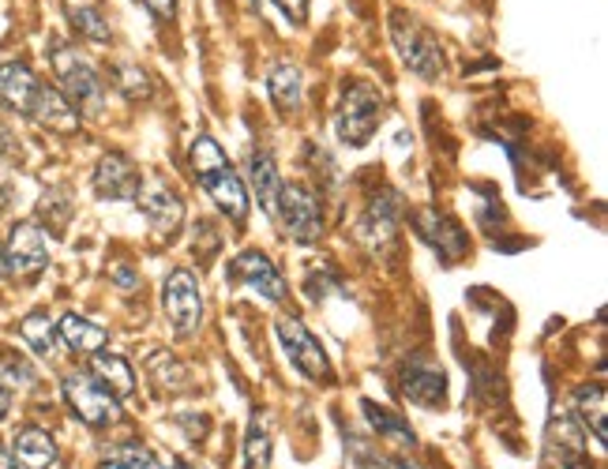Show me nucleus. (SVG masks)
Returning a JSON list of instances; mask_svg holds the SVG:
<instances>
[{
	"label": "nucleus",
	"mask_w": 608,
	"mask_h": 469,
	"mask_svg": "<svg viewBox=\"0 0 608 469\" xmlns=\"http://www.w3.org/2000/svg\"><path fill=\"white\" fill-rule=\"evenodd\" d=\"M188 162H191V173H196L199 188L214 199V207H219L222 214H229L233 222H245L248 218V184L229 165L226 150L214 144L211 136H199L196 144H191Z\"/></svg>",
	"instance_id": "1"
},
{
	"label": "nucleus",
	"mask_w": 608,
	"mask_h": 469,
	"mask_svg": "<svg viewBox=\"0 0 608 469\" xmlns=\"http://www.w3.org/2000/svg\"><path fill=\"white\" fill-rule=\"evenodd\" d=\"M49 64H53V72H57V90L69 98L79 116L102 113L106 83L95 64H90L76 46H69V41H53V46H49Z\"/></svg>",
	"instance_id": "2"
},
{
	"label": "nucleus",
	"mask_w": 608,
	"mask_h": 469,
	"mask_svg": "<svg viewBox=\"0 0 608 469\" xmlns=\"http://www.w3.org/2000/svg\"><path fill=\"white\" fill-rule=\"evenodd\" d=\"M390 41H395V49H398V61L418 75V79L424 83L444 79V72H447L444 41L432 35L418 15L390 12Z\"/></svg>",
	"instance_id": "3"
},
{
	"label": "nucleus",
	"mask_w": 608,
	"mask_h": 469,
	"mask_svg": "<svg viewBox=\"0 0 608 469\" xmlns=\"http://www.w3.org/2000/svg\"><path fill=\"white\" fill-rule=\"evenodd\" d=\"M383 121V95L372 83H353L346 87L343 106H338L335 116V132L346 147H364L372 136H376Z\"/></svg>",
	"instance_id": "4"
},
{
	"label": "nucleus",
	"mask_w": 608,
	"mask_h": 469,
	"mask_svg": "<svg viewBox=\"0 0 608 469\" xmlns=\"http://www.w3.org/2000/svg\"><path fill=\"white\" fill-rule=\"evenodd\" d=\"M271 214L278 218L282 230H286L294 240H301V245L320 240V233H323L320 199H315L312 192L305 188V184H286V181H282L278 196H274Z\"/></svg>",
	"instance_id": "5"
},
{
	"label": "nucleus",
	"mask_w": 608,
	"mask_h": 469,
	"mask_svg": "<svg viewBox=\"0 0 608 469\" xmlns=\"http://www.w3.org/2000/svg\"><path fill=\"white\" fill-rule=\"evenodd\" d=\"M61 391L72 414H76L83 424H90V429H106V424H113L116 417H121V398H113L90 372H69Z\"/></svg>",
	"instance_id": "6"
},
{
	"label": "nucleus",
	"mask_w": 608,
	"mask_h": 469,
	"mask_svg": "<svg viewBox=\"0 0 608 469\" xmlns=\"http://www.w3.org/2000/svg\"><path fill=\"white\" fill-rule=\"evenodd\" d=\"M162 305H165V320L177 331V338H188V334L199 331V323H203V293H199V279L188 267H177L165 279Z\"/></svg>",
	"instance_id": "7"
},
{
	"label": "nucleus",
	"mask_w": 608,
	"mask_h": 469,
	"mask_svg": "<svg viewBox=\"0 0 608 469\" xmlns=\"http://www.w3.org/2000/svg\"><path fill=\"white\" fill-rule=\"evenodd\" d=\"M274 331H278L282 338V349H286V357L294 361L308 380L315 383H331V361L327 354H323L320 338H315L308 326L297 320V316H282L278 323H274Z\"/></svg>",
	"instance_id": "8"
},
{
	"label": "nucleus",
	"mask_w": 608,
	"mask_h": 469,
	"mask_svg": "<svg viewBox=\"0 0 608 469\" xmlns=\"http://www.w3.org/2000/svg\"><path fill=\"white\" fill-rule=\"evenodd\" d=\"M8 271L20 279H35L49 267V240L38 222H15L8 237Z\"/></svg>",
	"instance_id": "9"
},
{
	"label": "nucleus",
	"mask_w": 608,
	"mask_h": 469,
	"mask_svg": "<svg viewBox=\"0 0 608 469\" xmlns=\"http://www.w3.org/2000/svg\"><path fill=\"white\" fill-rule=\"evenodd\" d=\"M395 230H398V196L395 192H383V196L369 203V211H364L353 233L369 252L383 256L390 248V240H395Z\"/></svg>",
	"instance_id": "10"
},
{
	"label": "nucleus",
	"mask_w": 608,
	"mask_h": 469,
	"mask_svg": "<svg viewBox=\"0 0 608 469\" xmlns=\"http://www.w3.org/2000/svg\"><path fill=\"white\" fill-rule=\"evenodd\" d=\"M139 188H144V177H139L136 162L121 150H110V155L98 162L95 170V192L102 199H136Z\"/></svg>",
	"instance_id": "11"
},
{
	"label": "nucleus",
	"mask_w": 608,
	"mask_h": 469,
	"mask_svg": "<svg viewBox=\"0 0 608 469\" xmlns=\"http://www.w3.org/2000/svg\"><path fill=\"white\" fill-rule=\"evenodd\" d=\"M229 279L245 282L248 289L263 293L266 300H286V279H282L278 267H274L263 252H240L229 263Z\"/></svg>",
	"instance_id": "12"
},
{
	"label": "nucleus",
	"mask_w": 608,
	"mask_h": 469,
	"mask_svg": "<svg viewBox=\"0 0 608 469\" xmlns=\"http://www.w3.org/2000/svg\"><path fill=\"white\" fill-rule=\"evenodd\" d=\"M413 225H418L421 237L429 240V245L436 248V252L444 256L447 263H455V259L466 256V245H470V240H466V230L455 222V218H447V214L432 211V207H424V211L413 214Z\"/></svg>",
	"instance_id": "13"
},
{
	"label": "nucleus",
	"mask_w": 608,
	"mask_h": 469,
	"mask_svg": "<svg viewBox=\"0 0 608 469\" xmlns=\"http://www.w3.org/2000/svg\"><path fill=\"white\" fill-rule=\"evenodd\" d=\"M139 207H144L147 222L154 225L158 233H177L181 222H185V199L170 188L165 181H151L147 188H139Z\"/></svg>",
	"instance_id": "14"
},
{
	"label": "nucleus",
	"mask_w": 608,
	"mask_h": 469,
	"mask_svg": "<svg viewBox=\"0 0 608 469\" xmlns=\"http://www.w3.org/2000/svg\"><path fill=\"white\" fill-rule=\"evenodd\" d=\"M38 90H41V79L30 72V64H23V61L0 64V106L4 109H12V113H20V116H30Z\"/></svg>",
	"instance_id": "15"
},
{
	"label": "nucleus",
	"mask_w": 608,
	"mask_h": 469,
	"mask_svg": "<svg viewBox=\"0 0 608 469\" xmlns=\"http://www.w3.org/2000/svg\"><path fill=\"white\" fill-rule=\"evenodd\" d=\"M30 121H38L41 128L57 132V136H76L83 116L72 109V102L61 95V90L49 87V83H41V90L35 98V109H30Z\"/></svg>",
	"instance_id": "16"
},
{
	"label": "nucleus",
	"mask_w": 608,
	"mask_h": 469,
	"mask_svg": "<svg viewBox=\"0 0 608 469\" xmlns=\"http://www.w3.org/2000/svg\"><path fill=\"white\" fill-rule=\"evenodd\" d=\"M57 338H61L72 354L90 357L110 342V331H106L102 323H90L87 316H79V312H64L61 320H57Z\"/></svg>",
	"instance_id": "17"
},
{
	"label": "nucleus",
	"mask_w": 608,
	"mask_h": 469,
	"mask_svg": "<svg viewBox=\"0 0 608 469\" xmlns=\"http://www.w3.org/2000/svg\"><path fill=\"white\" fill-rule=\"evenodd\" d=\"M402 395L413 402V406H439L447 395V375L432 365H410L402 372Z\"/></svg>",
	"instance_id": "18"
},
{
	"label": "nucleus",
	"mask_w": 608,
	"mask_h": 469,
	"mask_svg": "<svg viewBox=\"0 0 608 469\" xmlns=\"http://www.w3.org/2000/svg\"><path fill=\"white\" fill-rule=\"evenodd\" d=\"M548 447L560 458L563 469H582L586 466V440H582V429L571 421L568 414H556L553 424H548Z\"/></svg>",
	"instance_id": "19"
},
{
	"label": "nucleus",
	"mask_w": 608,
	"mask_h": 469,
	"mask_svg": "<svg viewBox=\"0 0 608 469\" xmlns=\"http://www.w3.org/2000/svg\"><path fill=\"white\" fill-rule=\"evenodd\" d=\"M12 455L23 469H53L57 466V440L46 429H20L12 440Z\"/></svg>",
	"instance_id": "20"
},
{
	"label": "nucleus",
	"mask_w": 608,
	"mask_h": 469,
	"mask_svg": "<svg viewBox=\"0 0 608 469\" xmlns=\"http://www.w3.org/2000/svg\"><path fill=\"white\" fill-rule=\"evenodd\" d=\"M361 409H364V421H369V429L376 432L380 440L395 443V447H402V451L406 447H418V435H413V429L395 414V409L380 406V402H372V398H364Z\"/></svg>",
	"instance_id": "21"
},
{
	"label": "nucleus",
	"mask_w": 608,
	"mask_h": 469,
	"mask_svg": "<svg viewBox=\"0 0 608 469\" xmlns=\"http://www.w3.org/2000/svg\"><path fill=\"white\" fill-rule=\"evenodd\" d=\"M90 375L110 391L113 398H128L136 391V372L121 354H90Z\"/></svg>",
	"instance_id": "22"
},
{
	"label": "nucleus",
	"mask_w": 608,
	"mask_h": 469,
	"mask_svg": "<svg viewBox=\"0 0 608 469\" xmlns=\"http://www.w3.org/2000/svg\"><path fill=\"white\" fill-rule=\"evenodd\" d=\"M266 95H271V102L282 109V113H294V109H301V98H305V79H301V69L289 61L274 64L271 69V79H266Z\"/></svg>",
	"instance_id": "23"
},
{
	"label": "nucleus",
	"mask_w": 608,
	"mask_h": 469,
	"mask_svg": "<svg viewBox=\"0 0 608 469\" xmlns=\"http://www.w3.org/2000/svg\"><path fill=\"white\" fill-rule=\"evenodd\" d=\"M248 181H252L256 199H260L266 211H271L274 196H278V188H282V177H278V165H274V158H271V150L266 147L248 150Z\"/></svg>",
	"instance_id": "24"
},
{
	"label": "nucleus",
	"mask_w": 608,
	"mask_h": 469,
	"mask_svg": "<svg viewBox=\"0 0 608 469\" xmlns=\"http://www.w3.org/2000/svg\"><path fill=\"white\" fill-rule=\"evenodd\" d=\"M605 409H608V398H605V387L601 383H594V387H579L574 391V414H579V421L586 424L590 432H594L597 443H605Z\"/></svg>",
	"instance_id": "25"
},
{
	"label": "nucleus",
	"mask_w": 608,
	"mask_h": 469,
	"mask_svg": "<svg viewBox=\"0 0 608 469\" xmlns=\"http://www.w3.org/2000/svg\"><path fill=\"white\" fill-rule=\"evenodd\" d=\"M20 338L27 342V346L35 349L38 357H53L57 342H61V338H57V320L49 312H41V308H38V312H30L27 320L20 323Z\"/></svg>",
	"instance_id": "26"
},
{
	"label": "nucleus",
	"mask_w": 608,
	"mask_h": 469,
	"mask_svg": "<svg viewBox=\"0 0 608 469\" xmlns=\"http://www.w3.org/2000/svg\"><path fill=\"white\" fill-rule=\"evenodd\" d=\"M69 20H72V27H76V35H79L83 41H95V46H106V41L113 38L110 20H106L102 8H98V4L69 8Z\"/></svg>",
	"instance_id": "27"
},
{
	"label": "nucleus",
	"mask_w": 608,
	"mask_h": 469,
	"mask_svg": "<svg viewBox=\"0 0 608 469\" xmlns=\"http://www.w3.org/2000/svg\"><path fill=\"white\" fill-rule=\"evenodd\" d=\"M147 372H151V380H158V387H165V391H185L188 387V368L181 365L170 349H158V354H151Z\"/></svg>",
	"instance_id": "28"
},
{
	"label": "nucleus",
	"mask_w": 608,
	"mask_h": 469,
	"mask_svg": "<svg viewBox=\"0 0 608 469\" xmlns=\"http://www.w3.org/2000/svg\"><path fill=\"white\" fill-rule=\"evenodd\" d=\"M271 432H266V417L256 414L252 424H248V435H245V462L248 469H266L271 466Z\"/></svg>",
	"instance_id": "29"
},
{
	"label": "nucleus",
	"mask_w": 608,
	"mask_h": 469,
	"mask_svg": "<svg viewBox=\"0 0 608 469\" xmlns=\"http://www.w3.org/2000/svg\"><path fill=\"white\" fill-rule=\"evenodd\" d=\"M353 447V458L361 469H424L418 462H410L406 455H387V451L372 447V443H349Z\"/></svg>",
	"instance_id": "30"
},
{
	"label": "nucleus",
	"mask_w": 608,
	"mask_h": 469,
	"mask_svg": "<svg viewBox=\"0 0 608 469\" xmlns=\"http://www.w3.org/2000/svg\"><path fill=\"white\" fill-rule=\"evenodd\" d=\"M116 87L128 102H147L151 98V75L139 64H116Z\"/></svg>",
	"instance_id": "31"
},
{
	"label": "nucleus",
	"mask_w": 608,
	"mask_h": 469,
	"mask_svg": "<svg viewBox=\"0 0 608 469\" xmlns=\"http://www.w3.org/2000/svg\"><path fill=\"white\" fill-rule=\"evenodd\" d=\"M38 218L49 225V230H64V222L72 218V199H69V192H64V188H49L46 196H41Z\"/></svg>",
	"instance_id": "32"
},
{
	"label": "nucleus",
	"mask_w": 608,
	"mask_h": 469,
	"mask_svg": "<svg viewBox=\"0 0 608 469\" xmlns=\"http://www.w3.org/2000/svg\"><path fill=\"white\" fill-rule=\"evenodd\" d=\"M113 462H121L124 469H162V462H158V455L151 447H144V443L128 440V443H116L113 447Z\"/></svg>",
	"instance_id": "33"
},
{
	"label": "nucleus",
	"mask_w": 608,
	"mask_h": 469,
	"mask_svg": "<svg viewBox=\"0 0 608 469\" xmlns=\"http://www.w3.org/2000/svg\"><path fill=\"white\" fill-rule=\"evenodd\" d=\"M0 380H8V383H23V387H30V383L38 380L35 375V368H30V361H23L20 354H0Z\"/></svg>",
	"instance_id": "34"
},
{
	"label": "nucleus",
	"mask_w": 608,
	"mask_h": 469,
	"mask_svg": "<svg viewBox=\"0 0 608 469\" xmlns=\"http://www.w3.org/2000/svg\"><path fill=\"white\" fill-rule=\"evenodd\" d=\"M110 279H113L124 293H136V286H139V274L132 271V267H124V263H121V267H113Z\"/></svg>",
	"instance_id": "35"
},
{
	"label": "nucleus",
	"mask_w": 608,
	"mask_h": 469,
	"mask_svg": "<svg viewBox=\"0 0 608 469\" xmlns=\"http://www.w3.org/2000/svg\"><path fill=\"white\" fill-rule=\"evenodd\" d=\"M274 4H278L294 23H305L308 20V4H312V0H274Z\"/></svg>",
	"instance_id": "36"
},
{
	"label": "nucleus",
	"mask_w": 608,
	"mask_h": 469,
	"mask_svg": "<svg viewBox=\"0 0 608 469\" xmlns=\"http://www.w3.org/2000/svg\"><path fill=\"white\" fill-rule=\"evenodd\" d=\"M15 155H20V139H15V132L0 121V158H15Z\"/></svg>",
	"instance_id": "37"
},
{
	"label": "nucleus",
	"mask_w": 608,
	"mask_h": 469,
	"mask_svg": "<svg viewBox=\"0 0 608 469\" xmlns=\"http://www.w3.org/2000/svg\"><path fill=\"white\" fill-rule=\"evenodd\" d=\"M147 8H151L154 20H162V23L177 20V0H147Z\"/></svg>",
	"instance_id": "38"
},
{
	"label": "nucleus",
	"mask_w": 608,
	"mask_h": 469,
	"mask_svg": "<svg viewBox=\"0 0 608 469\" xmlns=\"http://www.w3.org/2000/svg\"><path fill=\"white\" fill-rule=\"evenodd\" d=\"M8 414H12V391L0 387V421H4Z\"/></svg>",
	"instance_id": "39"
},
{
	"label": "nucleus",
	"mask_w": 608,
	"mask_h": 469,
	"mask_svg": "<svg viewBox=\"0 0 608 469\" xmlns=\"http://www.w3.org/2000/svg\"><path fill=\"white\" fill-rule=\"evenodd\" d=\"M0 469H23L20 462H15V455L8 447H0Z\"/></svg>",
	"instance_id": "40"
},
{
	"label": "nucleus",
	"mask_w": 608,
	"mask_h": 469,
	"mask_svg": "<svg viewBox=\"0 0 608 469\" xmlns=\"http://www.w3.org/2000/svg\"><path fill=\"white\" fill-rule=\"evenodd\" d=\"M8 274H12L8 271V252H4V245H0V279H8Z\"/></svg>",
	"instance_id": "41"
},
{
	"label": "nucleus",
	"mask_w": 608,
	"mask_h": 469,
	"mask_svg": "<svg viewBox=\"0 0 608 469\" xmlns=\"http://www.w3.org/2000/svg\"><path fill=\"white\" fill-rule=\"evenodd\" d=\"M98 469H124V466H121V462H113V458H110V462H102Z\"/></svg>",
	"instance_id": "42"
},
{
	"label": "nucleus",
	"mask_w": 608,
	"mask_h": 469,
	"mask_svg": "<svg viewBox=\"0 0 608 469\" xmlns=\"http://www.w3.org/2000/svg\"><path fill=\"white\" fill-rule=\"evenodd\" d=\"M248 8H252V12H260V0H245Z\"/></svg>",
	"instance_id": "43"
}]
</instances>
